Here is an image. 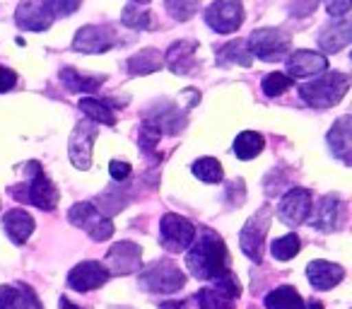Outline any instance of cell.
I'll use <instances>...</instances> for the list:
<instances>
[{
  "mask_svg": "<svg viewBox=\"0 0 352 309\" xmlns=\"http://www.w3.org/2000/svg\"><path fill=\"white\" fill-rule=\"evenodd\" d=\"M299 249H302V242H299V237L292 232V235H285V237H280V239H275L273 246H270V254L278 261H289L299 254Z\"/></svg>",
  "mask_w": 352,
  "mask_h": 309,
  "instance_id": "obj_32",
  "label": "cell"
},
{
  "mask_svg": "<svg viewBox=\"0 0 352 309\" xmlns=\"http://www.w3.org/2000/svg\"><path fill=\"white\" fill-rule=\"evenodd\" d=\"M0 309H41L39 297L27 285H3L0 288Z\"/></svg>",
  "mask_w": 352,
  "mask_h": 309,
  "instance_id": "obj_21",
  "label": "cell"
},
{
  "mask_svg": "<svg viewBox=\"0 0 352 309\" xmlns=\"http://www.w3.org/2000/svg\"><path fill=\"white\" fill-rule=\"evenodd\" d=\"M116 44L118 36L109 25H87L75 34L73 49L80 54H104Z\"/></svg>",
  "mask_w": 352,
  "mask_h": 309,
  "instance_id": "obj_12",
  "label": "cell"
},
{
  "mask_svg": "<svg viewBox=\"0 0 352 309\" xmlns=\"http://www.w3.org/2000/svg\"><path fill=\"white\" fill-rule=\"evenodd\" d=\"M196 239V227L186 220V217L176 215V213H166L160 222V242L166 251H186Z\"/></svg>",
  "mask_w": 352,
  "mask_h": 309,
  "instance_id": "obj_8",
  "label": "cell"
},
{
  "mask_svg": "<svg viewBox=\"0 0 352 309\" xmlns=\"http://www.w3.org/2000/svg\"><path fill=\"white\" fill-rule=\"evenodd\" d=\"M217 58H220V63H241V65L251 63L249 49H246V44H241V41H232V44L222 46V49L217 51Z\"/></svg>",
  "mask_w": 352,
  "mask_h": 309,
  "instance_id": "obj_33",
  "label": "cell"
},
{
  "mask_svg": "<svg viewBox=\"0 0 352 309\" xmlns=\"http://www.w3.org/2000/svg\"><path fill=\"white\" fill-rule=\"evenodd\" d=\"M138 280H140V288L145 292H162V295H174L186 285L184 270L169 259L155 261L152 266H147Z\"/></svg>",
  "mask_w": 352,
  "mask_h": 309,
  "instance_id": "obj_4",
  "label": "cell"
},
{
  "mask_svg": "<svg viewBox=\"0 0 352 309\" xmlns=\"http://www.w3.org/2000/svg\"><path fill=\"white\" fill-rule=\"evenodd\" d=\"M15 20L22 30L41 32V30H49L51 22H54V15H51V10L46 8L44 0H22L20 6H17Z\"/></svg>",
  "mask_w": 352,
  "mask_h": 309,
  "instance_id": "obj_16",
  "label": "cell"
},
{
  "mask_svg": "<svg viewBox=\"0 0 352 309\" xmlns=\"http://www.w3.org/2000/svg\"><path fill=\"white\" fill-rule=\"evenodd\" d=\"M111 278L109 270L104 268L99 261H82L78 264L68 275V285L78 292H92V290L102 288L107 280Z\"/></svg>",
  "mask_w": 352,
  "mask_h": 309,
  "instance_id": "obj_15",
  "label": "cell"
},
{
  "mask_svg": "<svg viewBox=\"0 0 352 309\" xmlns=\"http://www.w3.org/2000/svg\"><path fill=\"white\" fill-rule=\"evenodd\" d=\"M206 22L217 34H232L244 22V6L241 0H215L206 10Z\"/></svg>",
  "mask_w": 352,
  "mask_h": 309,
  "instance_id": "obj_10",
  "label": "cell"
},
{
  "mask_svg": "<svg viewBox=\"0 0 352 309\" xmlns=\"http://www.w3.org/2000/svg\"><path fill=\"white\" fill-rule=\"evenodd\" d=\"M309 213H311V193L307 189H289L278 208V217L287 227H297L307 222Z\"/></svg>",
  "mask_w": 352,
  "mask_h": 309,
  "instance_id": "obj_14",
  "label": "cell"
},
{
  "mask_svg": "<svg viewBox=\"0 0 352 309\" xmlns=\"http://www.w3.org/2000/svg\"><path fill=\"white\" fill-rule=\"evenodd\" d=\"M97 133H99L97 123L80 121L78 126H75L73 136H70V145H68L70 162H73L75 169H80V172L89 169V164H92V145H94V140H97Z\"/></svg>",
  "mask_w": 352,
  "mask_h": 309,
  "instance_id": "obj_11",
  "label": "cell"
},
{
  "mask_svg": "<svg viewBox=\"0 0 352 309\" xmlns=\"http://www.w3.org/2000/svg\"><path fill=\"white\" fill-rule=\"evenodd\" d=\"M15 83H17L15 70L6 68V65H0V92H8V89H10Z\"/></svg>",
  "mask_w": 352,
  "mask_h": 309,
  "instance_id": "obj_39",
  "label": "cell"
},
{
  "mask_svg": "<svg viewBox=\"0 0 352 309\" xmlns=\"http://www.w3.org/2000/svg\"><path fill=\"white\" fill-rule=\"evenodd\" d=\"M307 278L316 290H331L345 278V270H342V266L318 259L307 266Z\"/></svg>",
  "mask_w": 352,
  "mask_h": 309,
  "instance_id": "obj_19",
  "label": "cell"
},
{
  "mask_svg": "<svg viewBox=\"0 0 352 309\" xmlns=\"http://www.w3.org/2000/svg\"><path fill=\"white\" fill-rule=\"evenodd\" d=\"M246 49L251 56L273 63V61H283L289 54V36L283 30H273V27H263L256 30L246 41Z\"/></svg>",
  "mask_w": 352,
  "mask_h": 309,
  "instance_id": "obj_5",
  "label": "cell"
},
{
  "mask_svg": "<svg viewBox=\"0 0 352 309\" xmlns=\"http://www.w3.org/2000/svg\"><path fill=\"white\" fill-rule=\"evenodd\" d=\"M328 68V58L314 51H294L287 58V73L292 78H316L318 73Z\"/></svg>",
  "mask_w": 352,
  "mask_h": 309,
  "instance_id": "obj_18",
  "label": "cell"
},
{
  "mask_svg": "<svg viewBox=\"0 0 352 309\" xmlns=\"http://www.w3.org/2000/svg\"><path fill=\"white\" fill-rule=\"evenodd\" d=\"M109 172H111V177L116 179V182H126V179L131 177V164L121 162V160H113V162L109 164Z\"/></svg>",
  "mask_w": 352,
  "mask_h": 309,
  "instance_id": "obj_37",
  "label": "cell"
},
{
  "mask_svg": "<svg viewBox=\"0 0 352 309\" xmlns=\"http://www.w3.org/2000/svg\"><path fill=\"white\" fill-rule=\"evenodd\" d=\"M193 174L206 184L222 182V164L215 158H201L193 162Z\"/></svg>",
  "mask_w": 352,
  "mask_h": 309,
  "instance_id": "obj_31",
  "label": "cell"
},
{
  "mask_svg": "<svg viewBox=\"0 0 352 309\" xmlns=\"http://www.w3.org/2000/svg\"><path fill=\"white\" fill-rule=\"evenodd\" d=\"M3 230L10 237L12 244L22 246L32 237V232H34V217H32L30 213L20 211V208L8 211L6 215H3Z\"/></svg>",
  "mask_w": 352,
  "mask_h": 309,
  "instance_id": "obj_20",
  "label": "cell"
},
{
  "mask_svg": "<svg viewBox=\"0 0 352 309\" xmlns=\"http://www.w3.org/2000/svg\"><path fill=\"white\" fill-rule=\"evenodd\" d=\"M58 309H87V307H78V304H73L68 297H60L58 299Z\"/></svg>",
  "mask_w": 352,
  "mask_h": 309,
  "instance_id": "obj_40",
  "label": "cell"
},
{
  "mask_svg": "<svg viewBox=\"0 0 352 309\" xmlns=\"http://www.w3.org/2000/svg\"><path fill=\"white\" fill-rule=\"evenodd\" d=\"M142 264V249L133 242H118L109 249L107 254V266L109 275H131L135 270H140Z\"/></svg>",
  "mask_w": 352,
  "mask_h": 309,
  "instance_id": "obj_13",
  "label": "cell"
},
{
  "mask_svg": "<svg viewBox=\"0 0 352 309\" xmlns=\"http://www.w3.org/2000/svg\"><path fill=\"white\" fill-rule=\"evenodd\" d=\"M347 87H350L347 75L331 73V75H323V78H314V80H309V83H304L302 87H299V94H302L304 102L311 104V107L328 109L345 97Z\"/></svg>",
  "mask_w": 352,
  "mask_h": 309,
  "instance_id": "obj_3",
  "label": "cell"
},
{
  "mask_svg": "<svg viewBox=\"0 0 352 309\" xmlns=\"http://www.w3.org/2000/svg\"><path fill=\"white\" fill-rule=\"evenodd\" d=\"M270 220H273V208L263 206L256 215H251L249 220H246L244 230H241V235H239L241 251H244L251 261H256V264H261V259H263V244H265Z\"/></svg>",
  "mask_w": 352,
  "mask_h": 309,
  "instance_id": "obj_6",
  "label": "cell"
},
{
  "mask_svg": "<svg viewBox=\"0 0 352 309\" xmlns=\"http://www.w3.org/2000/svg\"><path fill=\"white\" fill-rule=\"evenodd\" d=\"M164 6H166V12L179 22L191 20L198 12V0H164Z\"/></svg>",
  "mask_w": 352,
  "mask_h": 309,
  "instance_id": "obj_34",
  "label": "cell"
},
{
  "mask_svg": "<svg viewBox=\"0 0 352 309\" xmlns=\"http://www.w3.org/2000/svg\"><path fill=\"white\" fill-rule=\"evenodd\" d=\"M289 87H292V78L285 73H270L263 78V92L268 94V97H280V94L287 92Z\"/></svg>",
  "mask_w": 352,
  "mask_h": 309,
  "instance_id": "obj_35",
  "label": "cell"
},
{
  "mask_svg": "<svg viewBox=\"0 0 352 309\" xmlns=\"http://www.w3.org/2000/svg\"><path fill=\"white\" fill-rule=\"evenodd\" d=\"M326 8L336 20L338 17H347V12H350V0H326Z\"/></svg>",
  "mask_w": 352,
  "mask_h": 309,
  "instance_id": "obj_38",
  "label": "cell"
},
{
  "mask_svg": "<svg viewBox=\"0 0 352 309\" xmlns=\"http://www.w3.org/2000/svg\"><path fill=\"white\" fill-rule=\"evenodd\" d=\"M68 220L75 227L85 230L89 235V239L94 242H107L113 235V222L109 215H102L92 203H75L68 213Z\"/></svg>",
  "mask_w": 352,
  "mask_h": 309,
  "instance_id": "obj_7",
  "label": "cell"
},
{
  "mask_svg": "<svg viewBox=\"0 0 352 309\" xmlns=\"http://www.w3.org/2000/svg\"><path fill=\"white\" fill-rule=\"evenodd\" d=\"M304 309H323V304L318 302V299H316V302H314V299H311V302H309V304H304Z\"/></svg>",
  "mask_w": 352,
  "mask_h": 309,
  "instance_id": "obj_41",
  "label": "cell"
},
{
  "mask_svg": "<svg viewBox=\"0 0 352 309\" xmlns=\"http://www.w3.org/2000/svg\"><path fill=\"white\" fill-rule=\"evenodd\" d=\"M131 3H135V6H147L150 0H131Z\"/></svg>",
  "mask_w": 352,
  "mask_h": 309,
  "instance_id": "obj_42",
  "label": "cell"
},
{
  "mask_svg": "<svg viewBox=\"0 0 352 309\" xmlns=\"http://www.w3.org/2000/svg\"><path fill=\"white\" fill-rule=\"evenodd\" d=\"M80 109H82V111L87 114L92 121H97V123H107V126H113V123H116V116H113V111L109 109L107 102H102V99L82 97V99H80Z\"/></svg>",
  "mask_w": 352,
  "mask_h": 309,
  "instance_id": "obj_28",
  "label": "cell"
},
{
  "mask_svg": "<svg viewBox=\"0 0 352 309\" xmlns=\"http://www.w3.org/2000/svg\"><path fill=\"white\" fill-rule=\"evenodd\" d=\"M186 266L198 280H220L230 270V254L222 237L212 230H201L198 239H193L191 251L186 254Z\"/></svg>",
  "mask_w": 352,
  "mask_h": 309,
  "instance_id": "obj_1",
  "label": "cell"
},
{
  "mask_svg": "<svg viewBox=\"0 0 352 309\" xmlns=\"http://www.w3.org/2000/svg\"><path fill=\"white\" fill-rule=\"evenodd\" d=\"M121 22L131 30H150L152 27V12H147L145 8L135 6V3H128L121 12Z\"/></svg>",
  "mask_w": 352,
  "mask_h": 309,
  "instance_id": "obj_30",
  "label": "cell"
},
{
  "mask_svg": "<svg viewBox=\"0 0 352 309\" xmlns=\"http://www.w3.org/2000/svg\"><path fill=\"white\" fill-rule=\"evenodd\" d=\"M328 145L336 152L338 158L345 164H350V152H352V118L340 116L333 123L331 133H328Z\"/></svg>",
  "mask_w": 352,
  "mask_h": 309,
  "instance_id": "obj_23",
  "label": "cell"
},
{
  "mask_svg": "<svg viewBox=\"0 0 352 309\" xmlns=\"http://www.w3.org/2000/svg\"><path fill=\"white\" fill-rule=\"evenodd\" d=\"M63 83L68 85L73 92H97L99 85L104 83V78H89V75H82L73 68H65L63 70Z\"/></svg>",
  "mask_w": 352,
  "mask_h": 309,
  "instance_id": "obj_29",
  "label": "cell"
},
{
  "mask_svg": "<svg viewBox=\"0 0 352 309\" xmlns=\"http://www.w3.org/2000/svg\"><path fill=\"white\" fill-rule=\"evenodd\" d=\"M162 68V56L157 49H142L133 58H128V70L133 75H150Z\"/></svg>",
  "mask_w": 352,
  "mask_h": 309,
  "instance_id": "obj_27",
  "label": "cell"
},
{
  "mask_svg": "<svg viewBox=\"0 0 352 309\" xmlns=\"http://www.w3.org/2000/svg\"><path fill=\"white\" fill-rule=\"evenodd\" d=\"M350 44V20L347 17H338L333 20L326 30L318 34V46L326 54H336V51L345 49Z\"/></svg>",
  "mask_w": 352,
  "mask_h": 309,
  "instance_id": "obj_22",
  "label": "cell"
},
{
  "mask_svg": "<svg viewBox=\"0 0 352 309\" xmlns=\"http://www.w3.org/2000/svg\"><path fill=\"white\" fill-rule=\"evenodd\" d=\"M239 295V280L234 278V273H227L220 280H215L212 288H203L193 299L198 302V309H232V304H234V299Z\"/></svg>",
  "mask_w": 352,
  "mask_h": 309,
  "instance_id": "obj_9",
  "label": "cell"
},
{
  "mask_svg": "<svg viewBox=\"0 0 352 309\" xmlns=\"http://www.w3.org/2000/svg\"><path fill=\"white\" fill-rule=\"evenodd\" d=\"M265 147V140L261 133L256 131H244L234 138V155L239 160H254L258 158Z\"/></svg>",
  "mask_w": 352,
  "mask_h": 309,
  "instance_id": "obj_26",
  "label": "cell"
},
{
  "mask_svg": "<svg viewBox=\"0 0 352 309\" xmlns=\"http://www.w3.org/2000/svg\"><path fill=\"white\" fill-rule=\"evenodd\" d=\"M198 44L193 39H179L176 44L169 46L166 51V63H169L171 73H188V68L193 65V54H196Z\"/></svg>",
  "mask_w": 352,
  "mask_h": 309,
  "instance_id": "obj_24",
  "label": "cell"
},
{
  "mask_svg": "<svg viewBox=\"0 0 352 309\" xmlns=\"http://www.w3.org/2000/svg\"><path fill=\"white\" fill-rule=\"evenodd\" d=\"M342 215V203L338 196H323L321 201L316 203L314 213H309V225L316 227L321 232H333L338 230V222H340Z\"/></svg>",
  "mask_w": 352,
  "mask_h": 309,
  "instance_id": "obj_17",
  "label": "cell"
},
{
  "mask_svg": "<svg viewBox=\"0 0 352 309\" xmlns=\"http://www.w3.org/2000/svg\"><path fill=\"white\" fill-rule=\"evenodd\" d=\"M265 309H304V299L292 285L275 288L273 292L265 295Z\"/></svg>",
  "mask_w": 352,
  "mask_h": 309,
  "instance_id": "obj_25",
  "label": "cell"
},
{
  "mask_svg": "<svg viewBox=\"0 0 352 309\" xmlns=\"http://www.w3.org/2000/svg\"><path fill=\"white\" fill-rule=\"evenodd\" d=\"M44 3L51 10V15L56 17V15H70V12H75L82 0H44Z\"/></svg>",
  "mask_w": 352,
  "mask_h": 309,
  "instance_id": "obj_36",
  "label": "cell"
},
{
  "mask_svg": "<svg viewBox=\"0 0 352 309\" xmlns=\"http://www.w3.org/2000/svg\"><path fill=\"white\" fill-rule=\"evenodd\" d=\"M25 167H27V172H32V174H27L30 182L12 187L10 189L12 198L34 203L41 211H54V208L58 206V189H56V184L46 177L39 162H30V164H25Z\"/></svg>",
  "mask_w": 352,
  "mask_h": 309,
  "instance_id": "obj_2",
  "label": "cell"
}]
</instances>
